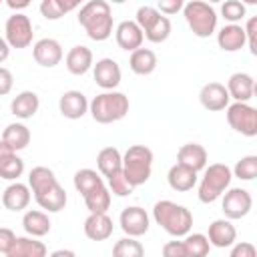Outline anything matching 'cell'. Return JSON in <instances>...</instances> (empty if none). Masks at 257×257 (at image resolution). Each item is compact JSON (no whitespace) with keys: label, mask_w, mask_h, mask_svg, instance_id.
Here are the masks:
<instances>
[{"label":"cell","mask_w":257,"mask_h":257,"mask_svg":"<svg viewBox=\"0 0 257 257\" xmlns=\"http://www.w3.org/2000/svg\"><path fill=\"white\" fill-rule=\"evenodd\" d=\"M78 24L90 40L102 42L112 34V10L104 0H90L78 10Z\"/></svg>","instance_id":"1"},{"label":"cell","mask_w":257,"mask_h":257,"mask_svg":"<svg viewBox=\"0 0 257 257\" xmlns=\"http://www.w3.org/2000/svg\"><path fill=\"white\" fill-rule=\"evenodd\" d=\"M153 219L171 237H185L191 233V227H193V213L185 205H177L175 201H169V199L155 203Z\"/></svg>","instance_id":"2"},{"label":"cell","mask_w":257,"mask_h":257,"mask_svg":"<svg viewBox=\"0 0 257 257\" xmlns=\"http://www.w3.org/2000/svg\"><path fill=\"white\" fill-rule=\"evenodd\" d=\"M128 108H131L128 96L118 90H104L88 102L90 116L100 124H110L124 118Z\"/></svg>","instance_id":"3"},{"label":"cell","mask_w":257,"mask_h":257,"mask_svg":"<svg viewBox=\"0 0 257 257\" xmlns=\"http://www.w3.org/2000/svg\"><path fill=\"white\" fill-rule=\"evenodd\" d=\"M153 171V151L145 145H133L122 155V173L128 181V185L135 189L139 185H145L151 179Z\"/></svg>","instance_id":"4"},{"label":"cell","mask_w":257,"mask_h":257,"mask_svg":"<svg viewBox=\"0 0 257 257\" xmlns=\"http://www.w3.org/2000/svg\"><path fill=\"white\" fill-rule=\"evenodd\" d=\"M231 179H233V173L225 163H213L205 167V175L199 183V193H197L199 201L205 205L215 203L229 189Z\"/></svg>","instance_id":"5"},{"label":"cell","mask_w":257,"mask_h":257,"mask_svg":"<svg viewBox=\"0 0 257 257\" xmlns=\"http://www.w3.org/2000/svg\"><path fill=\"white\" fill-rule=\"evenodd\" d=\"M183 16L191 28V32L199 38H209L217 30V12L211 4L201 0H191L183 4Z\"/></svg>","instance_id":"6"},{"label":"cell","mask_w":257,"mask_h":257,"mask_svg":"<svg viewBox=\"0 0 257 257\" xmlns=\"http://www.w3.org/2000/svg\"><path fill=\"white\" fill-rule=\"evenodd\" d=\"M32 20L22 14V12H14L12 16H8L6 24H4V40L8 42L10 48H26L32 44Z\"/></svg>","instance_id":"7"},{"label":"cell","mask_w":257,"mask_h":257,"mask_svg":"<svg viewBox=\"0 0 257 257\" xmlns=\"http://www.w3.org/2000/svg\"><path fill=\"white\" fill-rule=\"evenodd\" d=\"M227 122L243 137L257 135V110L249 102H233L227 106Z\"/></svg>","instance_id":"8"},{"label":"cell","mask_w":257,"mask_h":257,"mask_svg":"<svg viewBox=\"0 0 257 257\" xmlns=\"http://www.w3.org/2000/svg\"><path fill=\"white\" fill-rule=\"evenodd\" d=\"M223 213L225 219L235 221V219H243L249 215L251 207H253V197L247 189L241 187H233L227 193H223Z\"/></svg>","instance_id":"9"},{"label":"cell","mask_w":257,"mask_h":257,"mask_svg":"<svg viewBox=\"0 0 257 257\" xmlns=\"http://www.w3.org/2000/svg\"><path fill=\"white\" fill-rule=\"evenodd\" d=\"M118 225H120V229H122V233L126 235V237H141V235H145L147 231H149V215H147V211L143 209V207H139V205H133V207H126V209H122V213H120V217H118Z\"/></svg>","instance_id":"10"},{"label":"cell","mask_w":257,"mask_h":257,"mask_svg":"<svg viewBox=\"0 0 257 257\" xmlns=\"http://www.w3.org/2000/svg\"><path fill=\"white\" fill-rule=\"evenodd\" d=\"M92 74H94V82L104 90H114L120 84V78H122L120 66L114 58L96 60V64H92Z\"/></svg>","instance_id":"11"},{"label":"cell","mask_w":257,"mask_h":257,"mask_svg":"<svg viewBox=\"0 0 257 257\" xmlns=\"http://www.w3.org/2000/svg\"><path fill=\"white\" fill-rule=\"evenodd\" d=\"M229 92L225 88V84L221 82H207L203 84L201 92H199V102L205 110H211V112H219V110H225L229 106Z\"/></svg>","instance_id":"12"},{"label":"cell","mask_w":257,"mask_h":257,"mask_svg":"<svg viewBox=\"0 0 257 257\" xmlns=\"http://www.w3.org/2000/svg\"><path fill=\"white\" fill-rule=\"evenodd\" d=\"M32 56L36 60V64L44 66V68H54L56 64H60L64 52L58 40L54 38H40L34 48H32Z\"/></svg>","instance_id":"13"},{"label":"cell","mask_w":257,"mask_h":257,"mask_svg":"<svg viewBox=\"0 0 257 257\" xmlns=\"http://www.w3.org/2000/svg\"><path fill=\"white\" fill-rule=\"evenodd\" d=\"M58 110L64 118L76 120L88 112V98L80 90H66L58 98Z\"/></svg>","instance_id":"14"},{"label":"cell","mask_w":257,"mask_h":257,"mask_svg":"<svg viewBox=\"0 0 257 257\" xmlns=\"http://www.w3.org/2000/svg\"><path fill=\"white\" fill-rule=\"evenodd\" d=\"M225 88L235 102H249L255 94V78L249 72H233Z\"/></svg>","instance_id":"15"},{"label":"cell","mask_w":257,"mask_h":257,"mask_svg":"<svg viewBox=\"0 0 257 257\" xmlns=\"http://www.w3.org/2000/svg\"><path fill=\"white\" fill-rule=\"evenodd\" d=\"M207 239H209L211 247L225 249V247H231L237 241V229L229 219H215L209 225Z\"/></svg>","instance_id":"16"},{"label":"cell","mask_w":257,"mask_h":257,"mask_svg":"<svg viewBox=\"0 0 257 257\" xmlns=\"http://www.w3.org/2000/svg\"><path fill=\"white\" fill-rule=\"evenodd\" d=\"M114 38H116V44L126 50V52H133L137 48L143 46V40H145V34L143 30L137 26L135 20H122L116 30H114Z\"/></svg>","instance_id":"17"},{"label":"cell","mask_w":257,"mask_h":257,"mask_svg":"<svg viewBox=\"0 0 257 257\" xmlns=\"http://www.w3.org/2000/svg\"><path fill=\"white\" fill-rule=\"evenodd\" d=\"M64 62H66V68H68L70 74H74V76H82V74H86V72L92 68V64H94V56H92V50H90L88 46H84V44H76V46H72V48L68 50Z\"/></svg>","instance_id":"18"},{"label":"cell","mask_w":257,"mask_h":257,"mask_svg":"<svg viewBox=\"0 0 257 257\" xmlns=\"http://www.w3.org/2000/svg\"><path fill=\"white\" fill-rule=\"evenodd\" d=\"M207 161H209L207 149L203 145H199V143H187L177 153V163L183 165V167H189L195 173L203 171L207 167Z\"/></svg>","instance_id":"19"},{"label":"cell","mask_w":257,"mask_h":257,"mask_svg":"<svg viewBox=\"0 0 257 257\" xmlns=\"http://www.w3.org/2000/svg\"><path fill=\"white\" fill-rule=\"evenodd\" d=\"M84 235L90 239V241H104L112 235V219L106 215V213H90L86 219H84Z\"/></svg>","instance_id":"20"},{"label":"cell","mask_w":257,"mask_h":257,"mask_svg":"<svg viewBox=\"0 0 257 257\" xmlns=\"http://www.w3.org/2000/svg\"><path fill=\"white\" fill-rule=\"evenodd\" d=\"M30 199H32L30 187L24 185V183H18V181L10 183V185L4 189V193H2V205H4L8 211H14V213L26 209L28 203H30Z\"/></svg>","instance_id":"21"},{"label":"cell","mask_w":257,"mask_h":257,"mask_svg":"<svg viewBox=\"0 0 257 257\" xmlns=\"http://www.w3.org/2000/svg\"><path fill=\"white\" fill-rule=\"evenodd\" d=\"M38 106H40V98L34 90H22L18 92L12 102H10V112L16 116V118H32L36 112H38Z\"/></svg>","instance_id":"22"},{"label":"cell","mask_w":257,"mask_h":257,"mask_svg":"<svg viewBox=\"0 0 257 257\" xmlns=\"http://www.w3.org/2000/svg\"><path fill=\"white\" fill-rule=\"evenodd\" d=\"M217 44L225 52H237L245 46V30L241 24H225L217 32Z\"/></svg>","instance_id":"23"},{"label":"cell","mask_w":257,"mask_h":257,"mask_svg":"<svg viewBox=\"0 0 257 257\" xmlns=\"http://www.w3.org/2000/svg\"><path fill=\"white\" fill-rule=\"evenodd\" d=\"M167 181H169V187L177 193H187L191 191L195 185H197V173L191 171L189 167H183L179 163H175L169 173H167Z\"/></svg>","instance_id":"24"},{"label":"cell","mask_w":257,"mask_h":257,"mask_svg":"<svg viewBox=\"0 0 257 257\" xmlns=\"http://www.w3.org/2000/svg\"><path fill=\"white\" fill-rule=\"evenodd\" d=\"M6 257H48L46 245L36 237H16Z\"/></svg>","instance_id":"25"},{"label":"cell","mask_w":257,"mask_h":257,"mask_svg":"<svg viewBox=\"0 0 257 257\" xmlns=\"http://www.w3.org/2000/svg\"><path fill=\"white\" fill-rule=\"evenodd\" d=\"M54 185H58V179H56L54 171L48 169V167H42V165H40V167H34V169L28 173V187H30V193H32L34 197L46 193V191L52 189Z\"/></svg>","instance_id":"26"},{"label":"cell","mask_w":257,"mask_h":257,"mask_svg":"<svg viewBox=\"0 0 257 257\" xmlns=\"http://www.w3.org/2000/svg\"><path fill=\"white\" fill-rule=\"evenodd\" d=\"M22 227L30 237H44L50 233L52 223L48 219V213L38 211V209H30L22 217Z\"/></svg>","instance_id":"27"},{"label":"cell","mask_w":257,"mask_h":257,"mask_svg":"<svg viewBox=\"0 0 257 257\" xmlns=\"http://www.w3.org/2000/svg\"><path fill=\"white\" fill-rule=\"evenodd\" d=\"M159 60H157V54L151 50V48H137L131 52V58H128V66L135 74L139 76H147L151 72H155Z\"/></svg>","instance_id":"28"},{"label":"cell","mask_w":257,"mask_h":257,"mask_svg":"<svg viewBox=\"0 0 257 257\" xmlns=\"http://www.w3.org/2000/svg\"><path fill=\"white\" fill-rule=\"evenodd\" d=\"M96 167L102 177H110L122 169V155L116 147H104L96 155Z\"/></svg>","instance_id":"29"},{"label":"cell","mask_w":257,"mask_h":257,"mask_svg":"<svg viewBox=\"0 0 257 257\" xmlns=\"http://www.w3.org/2000/svg\"><path fill=\"white\" fill-rule=\"evenodd\" d=\"M30 128L22 122H10L2 133V143H6L14 153L22 151L30 145Z\"/></svg>","instance_id":"30"},{"label":"cell","mask_w":257,"mask_h":257,"mask_svg":"<svg viewBox=\"0 0 257 257\" xmlns=\"http://www.w3.org/2000/svg\"><path fill=\"white\" fill-rule=\"evenodd\" d=\"M34 199L40 205V209H44V213H58V211H62L66 207V201H68L66 191L60 187V183L54 185L52 189H48L46 193L34 197Z\"/></svg>","instance_id":"31"},{"label":"cell","mask_w":257,"mask_h":257,"mask_svg":"<svg viewBox=\"0 0 257 257\" xmlns=\"http://www.w3.org/2000/svg\"><path fill=\"white\" fill-rule=\"evenodd\" d=\"M82 199H84V205L90 213H106L108 207H110V191H108L106 185H100V187L92 189Z\"/></svg>","instance_id":"32"},{"label":"cell","mask_w":257,"mask_h":257,"mask_svg":"<svg viewBox=\"0 0 257 257\" xmlns=\"http://www.w3.org/2000/svg\"><path fill=\"white\" fill-rule=\"evenodd\" d=\"M104 185L100 173H96L94 169H80L74 173V189L84 197L86 193H90L92 189Z\"/></svg>","instance_id":"33"},{"label":"cell","mask_w":257,"mask_h":257,"mask_svg":"<svg viewBox=\"0 0 257 257\" xmlns=\"http://www.w3.org/2000/svg\"><path fill=\"white\" fill-rule=\"evenodd\" d=\"M78 6V2L70 0V2H62V0H42L40 2V14L46 20H58L62 18L66 12L74 10Z\"/></svg>","instance_id":"34"},{"label":"cell","mask_w":257,"mask_h":257,"mask_svg":"<svg viewBox=\"0 0 257 257\" xmlns=\"http://www.w3.org/2000/svg\"><path fill=\"white\" fill-rule=\"evenodd\" d=\"M183 245H185L187 257H207L209 251H211L209 239L203 233H189V235H185Z\"/></svg>","instance_id":"35"},{"label":"cell","mask_w":257,"mask_h":257,"mask_svg":"<svg viewBox=\"0 0 257 257\" xmlns=\"http://www.w3.org/2000/svg\"><path fill=\"white\" fill-rule=\"evenodd\" d=\"M112 257H145V247L135 237H122L112 245Z\"/></svg>","instance_id":"36"},{"label":"cell","mask_w":257,"mask_h":257,"mask_svg":"<svg viewBox=\"0 0 257 257\" xmlns=\"http://www.w3.org/2000/svg\"><path fill=\"white\" fill-rule=\"evenodd\" d=\"M233 177L241 179V181H253L257 177V155H247L241 157L235 167H233Z\"/></svg>","instance_id":"37"},{"label":"cell","mask_w":257,"mask_h":257,"mask_svg":"<svg viewBox=\"0 0 257 257\" xmlns=\"http://www.w3.org/2000/svg\"><path fill=\"white\" fill-rule=\"evenodd\" d=\"M143 34H145V38H147L149 42L161 44V42H165V40L171 36V20L161 14V18H159L147 32H143Z\"/></svg>","instance_id":"38"},{"label":"cell","mask_w":257,"mask_h":257,"mask_svg":"<svg viewBox=\"0 0 257 257\" xmlns=\"http://www.w3.org/2000/svg\"><path fill=\"white\" fill-rule=\"evenodd\" d=\"M22 173H24V161L18 155H12L8 161H4L0 165V179L18 181V177H22Z\"/></svg>","instance_id":"39"},{"label":"cell","mask_w":257,"mask_h":257,"mask_svg":"<svg viewBox=\"0 0 257 257\" xmlns=\"http://www.w3.org/2000/svg\"><path fill=\"white\" fill-rule=\"evenodd\" d=\"M245 14H247V8H245V4L239 2V0H227V2H223V6H221V16H223L229 24H237L239 20L245 18Z\"/></svg>","instance_id":"40"},{"label":"cell","mask_w":257,"mask_h":257,"mask_svg":"<svg viewBox=\"0 0 257 257\" xmlns=\"http://www.w3.org/2000/svg\"><path fill=\"white\" fill-rule=\"evenodd\" d=\"M159 18H161V12H159L155 6H141V8L137 10L135 22H137V26H139L143 32H147Z\"/></svg>","instance_id":"41"},{"label":"cell","mask_w":257,"mask_h":257,"mask_svg":"<svg viewBox=\"0 0 257 257\" xmlns=\"http://www.w3.org/2000/svg\"><path fill=\"white\" fill-rule=\"evenodd\" d=\"M106 181H108V191H110L112 195H116V197H128V195L133 193V187L128 185V181H126L122 169H120L118 173L110 175Z\"/></svg>","instance_id":"42"},{"label":"cell","mask_w":257,"mask_h":257,"mask_svg":"<svg viewBox=\"0 0 257 257\" xmlns=\"http://www.w3.org/2000/svg\"><path fill=\"white\" fill-rule=\"evenodd\" d=\"M245 30V44L249 46V52L255 56L257 54V16L247 18V24L243 26Z\"/></svg>","instance_id":"43"},{"label":"cell","mask_w":257,"mask_h":257,"mask_svg":"<svg viewBox=\"0 0 257 257\" xmlns=\"http://www.w3.org/2000/svg\"><path fill=\"white\" fill-rule=\"evenodd\" d=\"M229 257H257V249L249 241H239V243H233Z\"/></svg>","instance_id":"44"},{"label":"cell","mask_w":257,"mask_h":257,"mask_svg":"<svg viewBox=\"0 0 257 257\" xmlns=\"http://www.w3.org/2000/svg\"><path fill=\"white\" fill-rule=\"evenodd\" d=\"M163 257H187L183 241H167L163 245Z\"/></svg>","instance_id":"45"},{"label":"cell","mask_w":257,"mask_h":257,"mask_svg":"<svg viewBox=\"0 0 257 257\" xmlns=\"http://www.w3.org/2000/svg\"><path fill=\"white\" fill-rule=\"evenodd\" d=\"M14 241H16V233L8 227H0V253L6 255L10 251V247L14 245Z\"/></svg>","instance_id":"46"},{"label":"cell","mask_w":257,"mask_h":257,"mask_svg":"<svg viewBox=\"0 0 257 257\" xmlns=\"http://www.w3.org/2000/svg\"><path fill=\"white\" fill-rule=\"evenodd\" d=\"M157 10L165 16V14H177L179 10H183V0H161L157 4Z\"/></svg>","instance_id":"47"},{"label":"cell","mask_w":257,"mask_h":257,"mask_svg":"<svg viewBox=\"0 0 257 257\" xmlns=\"http://www.w3.org/2000/svg\"><path fill=\"white\" fill-rule=\"evenodd\" d=\"M12 86H14V76H12V72H10L8 68L0 66V96L8 94V92L12 90Z\"/></svg>","instance_id":"48"},{"label":"cell","mask_w":257,"mask_h":257,"mask_svg":"<svg viewBox=\"0 0 257 257\" xmlns=\"http://www.w3.org/2000/svg\"><path fill=\"white\" fill-rule=\"evenodd\" d=\"M12 155H16V153H14L6 143H2V141H0V165H2L4 161H8Z\"/></svg>","instance_id":"49"},{"label":"cell","mask_w":257,"mask_h":257,"mask_svg":"<svg viewBox=\"0 0 257 257\" xmlns=\"http://www.w3.org/2000/svg\"><path fill=\"white\" fill-rule=\"evenodd\" d=\"M8 56H10V46H8V42L0 36V64H2Z\"/></svg>","instance_id":"50"},{"label":"cell","mask_w":257,"mask_h":257,"mask_svg":"<svg viewBox=\"0 0 257 257\" xmlns=\"http://www.w3.org/2000/svg\"><path fill=\"white\" fill-rule=\"evenodd\" d=\"M48 257H76V253H74L72 249H56V251H52Z\"/></svg>","instance_id":"51"},{"label":"cell","mask_w":257,"mask_h":257,"mask_svg":"<svg viewBox=\"0 0 257 257\" xmlns=\"http://www.w3.org/2000/svg\"><path fill=\"white\" fill-rule=\"evenodd\" d=\"M6 4H8V8H12V10H16V12H18V10H22V8H26V6L30 4V2H28V0H20V2H14V0H8Z\"/></svg>","instance_id":"52"}]
</instances>
